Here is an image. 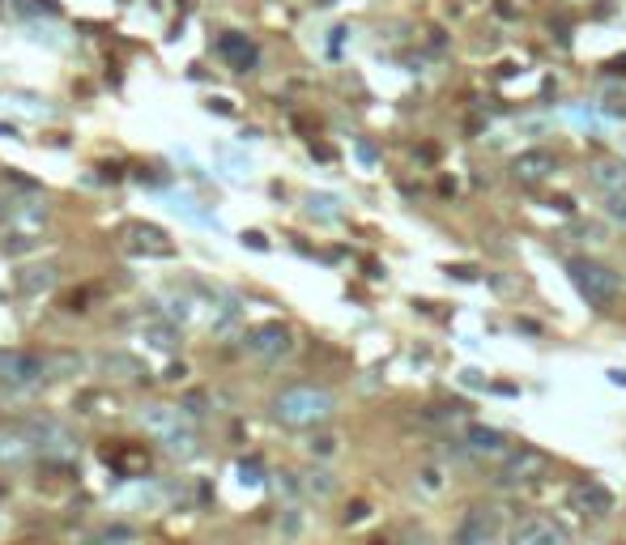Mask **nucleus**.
I'll list each match as a JSON object with an SVG mask.
<instances>
[{"label": "nucleus", "instance_id": "obj_27", "mask_svg": "<svg viewBox=\"0 0 626 545\" xmlns=\"http://www.w3.org/2000/svg\"><path fill=\"white\" fill-rule=\"evenodd\" d=\"M367 512H371V507H367V503H354V507H350V512H345V524H354V520H362V516H367Z\"/></svg>", "mask_w": 626, "mask_h": 545}, {"label": "nucleus", "instance_id": "obj_2", "mask_svg": "<svg viewBox=\"0 0 626 545\" xmlns=\"http://www.w3.org/2000/svg\"><path fill=\"white\" fill-rule=\"evenodd\" d=\"M567 273H571L576 290L588 298V307H614V298H618V290H622V281H618L614 269H605L601 260L576 256V260H567Z\"/></svg>", "mask_w": 626, "mask_h": 545}, {"label": "nucleus", "instance_id": "obj_19", "mask_svg": "<svg viewBox=\"0 0 626 545\" xmlns=\"http://www.w3.org/2000/svg\"><path fill=\"white\" fill-rule=\"evenodd\" d=\"M303 486H307V490H311L315 499H328V495L337 490V477H333L328 469H311V473L303 477Z\"/></svg>", "mask_w": 626, "mask_h": 545}, {"label": "nucleus", "instance_id": "obj_26", "mask_svg": "<svg viewBox=\"0 0 626 545\" xmlns=\"http://www.w3.org/2000/svg\"><path fill=\"white\" fill-rule=\"evenodd\" d=\"M243 243H247V247H256V252H260V247H269V239H264V234H256V230H247V234H243Z\"/></svg>", "mask_w": 626, "mask_h": 545}, {"label": "nucleus", "instance_id": "obj_23", "mask_svg": "<svg viewBox=\"0 0 626 545\" xmlns=\"http://www.w3.org/2000/svg\"><path fill=\"white\" fill-rule=\"evenodd\" d=\"M98 537H107V541H132L136 529H128V524H111V529H102Z\"/></svg>", "mask_w": 626, "mask_h": 545}, {"label": "nucleus", "instance_id": "obj_12", "mask_svg": "<svg viewBox=\"0 0 626 545\" xmlns=\"http://www.w3.org/2000/svg\"><path fill=\"white\" fill-rule=\"evenodd\" d=\"M124 239L136 247V252H149V256H162V252H171V234L166 230H158V226H149V222H128L124 226Z\"/></svg>", "mask_w": 626, "mask_h": 545}, {"label": "nucleus", "instance_id": "obj_13", "mask_svg": "<svg viewBox=\"0 0 626 545\" xmlns=\"http://www.w3.org/2000/svg\"><path fill=\"white\" fill-rule=\"evenodd\" d=\"M465 443H469L473 456H507V452H512V448H507V435L495 431V426H469V431H465Z\"/></svg>", "mask_w": 626, "mask_h": 545}, {"label": "nucleus", "instance_id": "obj_18", "mask_svg": "<svg viewBox=\"0 0 626 545\" xmlns=\"http://www.w3.org/2000/svg\"><path fill=\"white\" fill-rule=\"evenodd\" d=\"M593 183H597V188H605V192L622 188V183H626V166H618V162H601V166L593 171Z\"/></svg>", "mask_w": 626, "mask_h": 545}, {"label": "nucleus", "instance_id": "obj_16", "mask_svg": "<svg viewBox=\"0 0 626 545\" xmlns=\"http://www.w3.org/2000/svg\"><path fill=\"white\" fill-rule=\"evenodd\" d=\"M55 281H60L55 264H26V269L17 273V286H21L26 294H43V290H51Z\"/></svg>", "mask_w": 626, "mask_h": 545}, {"label": "nucleus", "instance_id": "obj_4", "mask_svg": "<svg viewBox=\"0 0 626 545\" xmlns=\"http://www.w3.org/2000/svg\"><path fill=\"white\" fill-rule=\"evenodd\" d=\"M21 431L30 435V443H34V452L38 456H47V460H72V452H77V443H72V435L55 422V418H43V414H34V418H26L21 422Z\"/></svg>", "mask_w": 626, "mask_h": 545}, {"label": "nucleus", "instance_id": "obj_3", "mask_svg": "<svg viewBox=\"0 0 626 545\" xmlns=\"http://www.w3.org/2000/svg\"><path fill=\"white\" fill-rule=\"evenodd\" d=\"M47 384V362L38 354H21V350H0V388L21 396Z\"/></svg>", "mask_w": 626, "mask_h": 545}, {"label": "nucleus", "instance_id": "obj_8", "mask_svg": "<svg viewBox=\"0 0 626 545\" xmlns=\"http://www.w3.org/2000/svg\"><path fill=\"white\" fill-rule=\"evenodd\" d=\"M558 171V158L550 149H524L512 158V179L516 183H546Z\"/></svg>", "mask_w": 626, "mask_h": 545}, {"label": "nucleus", "instance_id": "obj_14", "mask_svg": "<svg viewBox=\"0 0 626 545\" xmlns=\"http://www.w3.org/2000/svg\"><path fill=\"white\" fill-rule=\"evenodd\" d=\"M30 456H38V452H34V443H30V435L21 426L17 431L0 426V465H26Z\"/></svg>", "mask_w": 626, "mask_h": 545}, {"label": "nucleus", "instance_id": "obj_17", "mask_svg": "<svg viewBox=\"0 0 626 545\" xmlns=\"http://www.w3.org/2000/svg\"><path fill=\"white\" fill-rule=\"evenodd\" d=\"M102 371H115L119 379H136V384H145L149 375H145V367L136 362V358H128V354H111V358H102Z\"/></svg>", "mask_w": 626, "mask_h": 545}, {"label": "nucleus", "instance_id": "obj_1", "mask_svg": "<svg viewBox=\"0 0 626 545\" xmlns=\"http://www.w3.org/2000/svg\"><path fill=\"white\" fill-rule=\"evenodd\" d=\"M333 414H337V396H333L328 388L294 384V388H286V392L273 396V418H277L281 426H294V431L324 426Z\"/></svg>", "mask_w": 626, "mask_h": 545}, {"label": "nucleus", "instance_id": "obj_22", "mask_svg": "<svg viewBox=\"0 0 626 545\" xmlns=\"http://www.w3.org/2000/svg\"><path fill=\"white\" fill-rule=\"evenodd\" d=\"M418 482H422V490H426V495H439V490H443V473H439V469H422V473H418Z\"/></svg>", "mask_w": 626, "mask_h": 545}, {"label": "nucleus", "instance_id": "obj_9", "mask_svg": "<svg viewBox=\"0 0 626 545\" xmlns=\"http://www.w3.org/2000/svg\"><path fill=\"white\" fill-rule=\"evenodd\" d=\"M507 537H512V541H520V545H533V541L563 545V541H571V529H563V524H558V520H550V516H529V520H520Z\"/></svg>", "mask_w": 626, "mask_h": 545}, {"label": "nucleus", "instance_id": "obj_20", "mask_svg": "<svg viewBox=\"0 0 626 545\" xmlns=\"http://www.w3.org/2000/svg\"><path fill=\"white\" fill-rule=\"evenodd\" d=\"M605 213L626 226V183L622 188H614V192H605Z\"/></svg>", "mask_w": 626, "mask_h": 545}, {"label": "nucleus", "instance_id": "obj_11", "mask_svg": "<svg viewBox=\"0 0 626 545\" xmlns=\"http://www.w3.org/2000/svg\"><path fill=\"white\" fill-rule=\"evenodd\" d=\"M217 51L230 60V68L234 72H252L256 68V60H260V51H256V43L247 38V34H239V30H230V34H222V43H217Z\"/></svg>", "mask_w": 626, "mask_h": 545}, {"label": "nucleus", "instance_id": "obj_10", "mask_svg": "<svg viewBox=\"0 0 626 545\" xmlns=\"http://www.w3.org/2000/svg\"><path fill=\"white\" fill-rule=\"evenodd\" d=\"M290 345H294V333L286 324H260L247 333V350L260 358H281V354H290Z\"/></svg>", "mask_w": 626, "mask_h": 545}, {"label": "nucleus", "instance_id": "obj_25", "mask_svg": "<svg viewBox=\"0 0 626 545\" xmlns=\"http://www.w3.org/2000/svg\"><path fill=\"white\" fill-rule=\"evenodd\" d=\"M188 418H205V396H188Z\"/></svg>", "mask_w": 626, "mask_h": 545}, {"label": "nucleus", "instance_id": "obj_21", "mask_svg": "<svg viewBox=\"0 0 626 545\" xmlns=\"http://www.w3.org/2000/svg\"><path fill=\"white\" fill-rule=\"evenodd\" d=\"M145 337H149L153 350H175V333H171V328H149Z\"/></svg>", "mask_w": 626, "mask_h": 545}, {"label": "nucleus", "instance_id": "obj_24", "mask_svg": "<svg viewBox=\"0 0 626 545\" xmlns=\"http://www.w3.org/2000/svg\"><path fill=\"white\" fill-rule=\"evenodd\" d=\"M311 452H315V456H333V452H337V439H333V435H320V439H311Z\"/></svg>", "mask_w": 626, "mask_h": 545}, {"label": "nucleus", "instance_id": "obj_6", "mask_svg": "<svg viewBox=\"0 0 626 545\" xmlns=\"http://www.w3.org/2000/svg\"><path fill=\"white\" fill-rule=\"evenodd\" d=\"M503 537V520L495 507H469L465 520L456 524V541L465 545H486V541H499Z\"/></svg>", "mask_w": 626, "mask_h": 545}, {"label": "nucleus", "instance_id": "obj_7", "mask_svg": "<svg viewBox=\"0 0 626 545\" xmlns=\"http://www.w3.org/2000/svg\"><path fill=\"white\" fill-rule=\"evenodd\" d=\"M571 507H576L580 516L610 520V516H614V507H618V499H614L601 482H576V486H571Z\"/></svg>", "mask_w": 626, "mask_h": 545}, {"label": "nucleus", "instance_id": "obj_5", "mask_svg": "<svg viewBox=\"0 0 626 545\" xmlns=\"http://www.w3.org/2000/svg\"><path fill=\"white\" fill-rule=\"evenodd\" d=\"M546 469H550L546 452L520 448V452H507V465H503V473H499L495 482H499V486H529V482H537Z\"/></svg>", "mask_w": 626, "mask_h": 545}, {"label": "nucleus", "instance_id": "obj_15", "mask_svg": "<svg viewBox=\"0 0 626 545\" xmlns=\"http://www.w3.org/2000/svg\"><path fill=\"white\" fill-rule=\"evenodd\" d=\"M141 426H145V431H153V435L162 439V435L179 431V426H183V418H179L171 405H145V409H141Z\"/></svg>", "mask_w": 626, "mask_h": 545}]
</instances>
